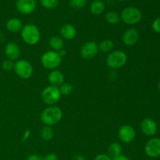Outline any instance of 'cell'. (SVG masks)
I'll return each mask as SVG.
<instances>
[{"label": "cell", "instance_id": "603a6c76", "mask_svg": "<svg viewBox=\"0 0 160 160\" xmlns=\"http://www.w3.org/2000/svg\"><path fill=\"white\" fill-rule=\"evenodd\" d=\"M55 135L54 130L52 127L45 126L41 130V137L44 141H50L53 138Z\"/></svg>", "mask_w": 160, "mask_h": 160}, {"label": "cell", "instance_id": "e575fe53", "mask_svg": "<svg viewBox=\"0 0 160 160\" xmlns=\"http://www.w3.org/2000/svg\"><path fill=\"white\" fill-rule=\"evenodd\" d=\"M58 52L59 53V55L61 56V57H63V56H66V54H67V52H66V50L64 49V48H62V49H61L60 51H59Z\"/></svg>", "mask_w": 160, "mask_h": 160}, {"label": "cell", "instance_id": "e0dca14e", "mask_svg": "<svg viewBox=\"0 0 160 160\" xmlns=\"http://www.w3.org/2000/svg\"><path fill=\"white\" fill-rule=\"evenodd\" d=\"M23 25L21 20L16 17H12L7 20L6 24V28L8 31L11 33H18L21 31Z\"/></svg>", "mask_w": 160, "mask_h": 160}, {"label": "cell", "instance_id": "83f0119b", "mask_svg": "<svg viewBox=\"0 0 160 160\" xmlns=\"http://www.w3.org/2000/svg\"><path fill=\"white\" fill-rule=\"evenodd\" d=\"M152 29L156 33L160 34V17H158L153 21Z\"/></svg>", "mask_w": 160, "mask_h": 160}, {"label": "cell", "instance_id": "ffe728a7", "mask_svg": "<svg viewBox=\"0 0 160 160\" xmlns=\"http://www.w3.org/2000/svg\"><path fill=\"white\" fill-rule=\"evenodd\" d=\"M122 152H123V148L120 144L117 143V142H112L109 145L107 155L112 159L121 156Z\"/></svg>", "mask_w": 160, "mask_h": 160}, {"label": "cell", "instance_id": "5bb4252c", "mask_svg": "<svg viewBox=\"0 0 160 160\" xmlns=\"http://www.w3.org/2000/svg\"><path fill=\"white\" fill-rule=\"evenodd\" d=\"M5 54L8 59H10L13 62L18 60L20 56V46L14 42H9L5 47Z\"/></svg>", "mask_w": 160, "mask_h": 160}, {"label": "cell", "instance_id": "d590c367", "mask_svg": "<svg viewBox=\"0 0 160 160\" xmlns=\"http://www.w3.org/2000/svg\"><path fill=\"white\" fill-rule=\"evenodd\" d=\"M5 39V35L3 34V33L0 32V42H2Z\"/></svg>", "mask_w": 160, "mask_h": 160}, {"label": "cell", "instance_id": "d6a6232c", "mask_svg": "<svg viewBox=\"0 0 160 160\" xmlns=\"http://www.w3.org/2000/svg\"><path fill=\"white\" fill-rule=\"evenodd\" d=\"M112 160H130L128 159V157H127L126 156H124V155L122 154L121 156H118V157L117 158H114V159H112Z\"/></svg>", "mask_w": 160, "mask_h": 160}, {"label": "cell", "instance_id": "f1b7e54d", "mask_svg": "<svg viewBox=\"0 0 160 160\" xmlns=\"http://www.w3.org/2000/svg\"><path fill=\"white\" fill-rule=\"evenodd\" d=\"M94 160H112L107 154H99L95 156Z\"/></svg>", "mask_w": 160, "mask_h": 160}, {"label": "cell", "instance_id": "4316f807", "mask_svg": "<svg viewBox=\"0 0 160 160\" xmlns=\"http://www.w3.org/2000/svg\"><path fill=\"white\" fill-rule=\"evenodd\" d=\"M2 67L6 71H11L14 68V62L10 59H6L2 63Z\"/></svg>", "mask_w": 160, "mask_h": 160}, {"label": "cell", "instance_id": "5b68a950", "mask_svg": "<svg viewBox=\"0 0 160 160\" xmlns=\"http://www.w3.org/2000/svg\"><path fill=\"white\" fill-rule=\"evenodd\" d=\"M120 19L125 24L134 25L142 20V13L138 8L134 6H128L122 10Z\"/></svg>", "mask_w": 160, "mask_h": 160}, {"label": "cell", "instance_id": "9c48e42d", "mask_svg": "<svg viewBox=\"0 0 160 160\" xmlns=\"http://www.w3.org/2000/svg\"><path fill=\"white\" fill-rule=\"evenodd\" d=\"M118 137L122 142L130 144L135 139L136 131L132 126L129 124H123L119 128Z\"/></svg>", "mask_w": 160, "mask_h": 160}, {"label": "cell", "instance_id": "8d00e7d4", "mask_svg": "<svg viewBox=\"0 0 160 160\" xmlns=\"http://www.w3.org/2000/svg\"><path fill=\"white\" fill-rule=\"evenodd\" d=\"M158 89H159V91L160 92V81L159 82V84H158Z\"/></svg>", "mask_w": 160, "mask_h": 160}, {"label": "cell", "instance_id": "d6986e66", "mask_svg": "<svg viewBox=\"0 0 160 160\" xmlns=\"http://www.w3.org/2000/svg\"><path fill=\"white\" fill-rule=\"evenodd\" d=\"M49 46L53 51L59 52L64 48V41L60 36L53 35L48 41Z\"/></svg>", "mask_w": 160, "mask_h": 160}, {"label": "cell", "instance_id": "4dcf8cb0", "mask_svg": "<svg viewBox=\"0 0 160 160\" xmlns=\"http://www.w3.org/2000/svg\"><path fill=\"white\" fill-rule=\"evenodd\" d=\"M30 135H31V131H30L29 129H27L23 134V137H22V142H26V141H28V138H30Z\"/></svg>", "mask_w": 160, "mask_h": 160}, {"label": "cell", "instance_id": "9a60e30c", "mask_svg": "<svg viewBox=\"0 0 160 160\" xmlns=\"http://www.w3.org/2000/svg\"><path fill=\"white\" fill-rule=\"evenodd\" d=\"M65 81L64 75L60 70H53L50 71L48 75V81L51 86L59 88L61 84H62Z\"/></svg>", "mask_w": 160, "mask_h": 160}, {"label": "cell", "instance_id": "7c38bea8", "mask_svg": "<svg viewBox=\"0 0 160 160\" xmlns=\"http://www.w3.org/2000/svg\"><path fill=\"white\" fill-rule=\"evenodd\" d=\"M139 32L135 28H129L123 32L122 35V42L127 46H134L139 40Z\"/></svg>", "mask_w": 160, "mask_h": 160}, {"label": "cell", "instance_id": "f546056e", "mask_svg": "<svg viewBox=\"0 0 160 160\" xmlns=\"http://www.w3.org/2000/svg\"><path fill=\"white\" fill-rule=\"evenodd\" d=\"M44 159L45 160H59V157L55 153H49V154H47Z\"/></svg>", "mask_w": 160, "mask_h": 160}, {"label": "cell", "instance_id": "8fae6325", "mask_svg": "<svg viewBox=\"0 0 160 160\" xmlns=\"http://www.w3.org/2000/svg\"><path fill=\"white\" fill-rule=\"evenodd\" d=\"M145 154L151 158H157L160 156V138H153L150 139L145 146Z\"/></svg>", "mask_w": 160, "mask_h": 160}, {"label": "cell", "instance_id": "30bf717a", "mask_svg": "<svg viewBox=\"0 0 160 160\" xmlns=\"http://www.w3.org/2000/svg\"><path fill=\"white\" fill-rule=\"evenodd\" d=\"M16 9L23 15H30L35 11L37 6L36 0H17Z\"/></svg>", "mask_w": 160, "mask_h": 160}, {"label": "cell", "instance_id": "8992f818", "mask_svg": "<svg viewBox=\"0 0 160 160\" xmlns=\"http://www.w3.org/2000/svg\"><path fill=\"white\" fill-rule=\"evenodd\" d=\"M14 71L21 79L28 80L32 77L34 68L31 62L27 59H18L14 62Z\"/></svg>", "mask_w": 160, "mask_h": 160}, {"label": "cell", "instance_id": "4fadbf2b", "mask_svg": "<svg viewBox=\"0 0 160 160\" xmlns=\"http://www.w3.org/2000/svg\"><path fill=\"white\" fill-rule=\"evenodd\" d=\"M157 123L153 119L146 117L141 123V130L145 135L152 137L157 132Z\"/></svg>", "mask_w": 160, "mask_h": 160}, {"label": "cell", "instance_id": "2e32d148", "mask_svg": "<svg viewBox=\"0 0 160 160\" xmlns=\"http://www.w3.org/2000/svg\"><path fill=\"white\" fill-rule=\"evenodd\" d=\"M61 38L65 40H73L77 35V29L71 23H65L60 28Z\"/></svg>", "mask_w": 160, "mask_h": 160}, {"label": "cell", "instance_id": "ac0fdd59", "mask_svg": "<svg viewBox=\"0 0 160 160\" xmlns=\"http://www.w3.org/2000/svg\"><path fill=\"white\" fill-rule=\"evenodd\" d=\"M106 9V5L102 0H94L90 5L91 13L95 16L101 15Z\"/></svg>", "mask_w": 160, "mask_h": 160}, {"label": "cell", "instance_id": "7a4b0ae2", "mask_svg": "<svg viewBox=\"0 0 160 160\" xmlns=\"http://www.w3.org/2000/svg\"><path fill=\"white\" fill-rule=\"evenodd\" d=\"M22 40L25 44L34 46L36 45L41 39V32L39 28L33 23L24 25L20 31Z\"/></svg>", "mask_w": 160, "mask_h": 160}, {"label": "cell", "instance_id": "484cf974", "mask_svg": "<svg viewBox=\"0 0 160 160\" xmlns=\"http://www.w3.org/2000/svg\"><path fill=\"white\" fill-rule=\"evenodd\" d=\"M59 0H40L41 5L47 9H54L59 5Z\"/></svg>", "mask_w": 160, "mask_h": 160}, {"label": "cell", "instance_id": "44dd1931", "mask_svg": "<svg viewBox=\"0 0 160 160\" xmlns=\"http://www.w3.org/2000/svg\"><path fill=\"white\" fill-rule=\"evenodd\" d=\"M114 43L110 39H105L98 45V49L103 53H110L113 51Z\"/></svg>", "mask_w": 160, "mask_h": 160}, {"label": "cell", "instance_id": "d4e9b609", "mask_svg": "<svg viewBox=\"0 0 160 160\" xmlns=\"http://www.w3.org/2000/svg\"><path fill=\"white\" fill-rule=\"evenodd\" d=\"M88 0H70L69 5L70 7L76 10L82 9L87 6Z\"/></svg>", "mask_w": 160, "mask_h": 160}, {"label": "cell", "instance_id": "ba28073f", "mask_svg": "<svg viewBox=\"0 0 160 160\" xmlns=\"http://www.w3.org/2000/svg\"><path fill=\"white\" fill-rule=\"evenodd\" d=\"M98 45L94 41H89L84 43L80 50L81 56L85 59H93L98 55Z\"/></svg>", "mask_w": 160, "mask_h": 160}, {"label": "cell", "instance_id": "836d02e7", "mask_svg": "<svg viewBox=\"0 0 160 160\" xmlns=\"http://www.w3.org/2000/svg\"><path fill=\"white\" fill-rule=\"evenodd\" d=\"M73 160H86V159L82 155H78V156H76L73 158Z\"/></svg>", "mask_w": 160, "mask_h": 160}, {"label": "cell", "instance_id": "6da1fadb", "mask_svg": "<svg viewBox=\"0 0 160 160\" xmlns=\"http://www.w3.org/2000/svg\"><path fill=\"white\" fill-rule=\"evenodd\" d=\"M62 111L58 106H50L45 108L40 115V120L45 126L52 127L59 123L62 118Z\"/></svg>", "mask_w": 160, "mask_h": 160}, {"label": "cell", "instance_id": "52a82bcc", "mask_svg": "<svg viewBox=\"0 0 160 160\" xmlns=\"http://www.w3.org/2000/svg\"><path fill=\"white\" fill-rule=\"evenodd\" d=\"M61 94L59 88L54 86H48L42 92V99L48 106H54L59 102L61 98Z\"/></svg>", "mask_w": 160, "mask_h": 160}, {"label": "cell", "instance_id": "1f68e13d", "mask_svg": "<svg viewBox=\"0 0 160 160\" xmlns=\"http://www.w3.org/2000/svg\"><path fill=\"white\" fill-rule=\"evenodd\" d=\"M27 160H45V159L38 155H31L28 156Z\"/></svg>", "mask_w": 160, "mask_h": 160}, {"label": "cell", "instance_id": "cb8c5ba5", "mask_svg": "<svg viewBox=\"0 0 160 160\" xmlns=\"http://www.w3.org/2000/svg\"><path fill=\"white\" fill-rule=\"evenodd\" d=\"M59 89L61 95L68 96V95H71L72 92H73V86L70 83L64 82L63 84L59 86Z\"/></svg>", "mask_w": 160, "mask_h": 160}, {"label": "cell", "instance_id": "277c9868", "mask_svg": "<svg viewBox=\"0 0 160 160\" xmlns=\"http://www.w3.org/2000/svg\"><path fill=\"white\" fill-rule=\"evenodd\" d=\"M62 58L58 52L49 50L44 53L41 57V62L42 67L46 70H57L62 64Z\"/></svg>", "mask_w": 160, "mask_h": 160}, {"label": "cell", "instance_id": "74e56055", "mask_svg": "<svg viewBox=\"0 0 160 160\" xmlns=\"http://www.w3.org/2000/svg\"><path fill=\"white\" fill-rule=\"evenodd\" d=\"M118 1H120V2H123V1H126V0H118Z\"/></svg>", "mask_w": 160, "mask_h": 160}, {"label": "cell", "instance_id": "3957f363", "mask_svg": "<svg viewBox=\"0 0 160 160\" xmlns=\"http://www.w3.org/2000/svg\"><path fill=\"white\" fill-rule=\"evenodd\" d=\"M128 62V56L121 50L111 52L106 57V65L110 70H117L126 65Z\"/></svg>", "mask_w": 160, "mask_h": 160}, {"label": "cell", "instance_id": "7402d4cb", "mask_svg": "<svg viewBox=\"0 0 160 160\" xmlns=\"http://www.w3.org/2000/svg\"><path fill=\"white\" fill-rule=\"evenodd\" d=\"M105 17H106V20L107 21V23L111 25L118 24L121 21L120 15L116 11H109L108 12H106Z\"/></svg>", "mask_w": 160, "mask_h": 160}]
</instances>
